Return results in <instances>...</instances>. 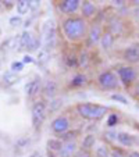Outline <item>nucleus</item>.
<instances>
[{
	"instance_id": "f257e3e1",
	"label": "nucleus",
	"mask_w": 139,
	"mask_h": 157,
	"mask_svg": "<svg viewBox=\"0 0 139 157\" xmlns=\"http://www.w3.org/2000/svg\"><path fill=\"white\" fill-rule=\"evenodd\" d=\"M89 21H86L81 15H72L65 17L61 20V32L63 36L70 43H82L86 40L89 31Z\"/></svg>"
},
{
	"instance_id": "f03ea898",
	"label": "nucleus",
	"mask_w": 139,
	"mask_h": 157,
	"mask_svg": "<svg viewBox=\"0 0 139 157\" xmlns=\"http://www.w3.org/2000/svg\"><path fill=\"white\" fill-rule=\"evenodd\" d=\"M74 109H75V113L81 118L86 120V121H100L110 111V107L103 106V104H98V103H89V101L77 103Z\"/></svg>"
},
{
	"instance_id": "7ed1b4c3",
	"label": "nucleus",
	"mask_w": 139,
	"mask_h": 157,
	"mask_svg": "<svg viewBox=\"0 0 139 157\" xmlns=\"http://www.w3.org/2000/svg\"><path fill=\"white\" fill-rule=\"evenodd\" d=\"M56 42H57V27L56 22L53 20L44 21L42 25V44H43L44 50L52 52L56 48Z\"/></svg>"
},
{
	"instance_id": "20e7f679",
	"label": "nucleus",
	"mask_w": 139,
	"mask_h": 157,
	"mask_svg": "<svg viewBox=\"0 0 139 157\" xmlns=\"http://www.w3.org/2000/svg\"><path fill=\"white\" fill-rule=\"evenodd\" d=\"M96 83H98L100 90H118L121 88V82H120L118 77L111 70L102 71L96 78Z\"/></svg>"
},
{
	"instance_id": "39448f33",
	"label": "nucleus",
	"mask_w": 139,
	"mask_h": 157,
	"mask_svg": "<svg viewBox=\"0 0 139 157\" xmlns=\"http://www.w3.org/2000/svg\"><path fill=\"white\" fill-rule=\"evenodd\" d=\"M48 116V104L44 100H36L31 109V118H32L33 129L39 131L42 128L44 118Z\"/></svg>"
},
{
	"instance_id": "423d86ee",
	"label": "nucleus",
	"mask_w": 139,
	"mask_h": 157,
	"mask_svg": "<svg viewBox=\"0 0 139 157\" xmlns=\"http://www.w3.org/2000/svg\"><path fill=\"white\" fill-rule=\"evenodd\" d=\"M117 77L125 88L129 89L138 81V70L133 65H122L117 70Z\"/></svg>"
},
{
	"instance_id": "0eeeda50",
	"label": "nucleus",
	"mask_w": 139,
	"mask_h": 157,
	"mask_svg": "<svg viewBox=\"0 0 139 157\" xmlns=\"http://www.w3.org/2000/svg\"><path fill=\"white\" fill-rule=\"evenodd\" d=\"M81 4H82L81 0H59L56 2V9L65 18L77 15V13L81 10Z\"/></svg>"
},
{
	"instance_id": "6e6552de",
	"label": "nucleus",
	"mask_w": 139,
	"mask_h": 157,
	"mask_svg": "<svg viewBox=\"0 0 139 157\" xmlns=\"http://www.w3.org/2000/svg\"><path fill=\"white\" fill-rule=\"evenodd\" d=\"M50 129L54 135L60 136L63 133L71 131V121L65 114H60V116L54 117L50 122Z\"/></svg>"
},
{
	"instance_id": "1a4fd4ad",
	"label": "nucleus",
	"mask_w": 139,
	"mask_h": 157,
	"mask_svg": "<svg viewBox=\"0 0 139 157\" xmlns=\"http://www.w3.org/2000/svg\"><path fill=\"white\" fill-rule=\"evenodd\" d=\"M103 28H102V24L99 21L96 22H92L89 25V31H88V36H86V48H95L96 44H99L100 42V38L103 35Z\"/></svg>"
},
{
	"instance_id": "9d476101",
	"label": "nucleus",
	"mask_w": 139,
	"mask_h": 157,
	"mask_svg": "<svg viewBox=\"0 0 139 157\" xmlns=\"http://www.w3.org/2000/svg\"><path fill=\"white\" fill-rule=\"evenodd\" d=\"M104 29L109 31L110 33H113L117 38V36H122L125 33L127 25H125V21L120 15H113L107 20V27Z\"/></svg>"
},
{
	"instance_id": "9b49d317",
	"label": "nucleus",
	"mask_w": 139,
	"mask_h": 157,
	"mask_svg": "<svg viewBox=\"0 0 139 157\" xmlns=\"http://www.w3.org/2000/svg\"><path fill=\"white\" fill-rule=\"evenodd\" d=\"M121 57L128 65L139 64V42L129 44L122 50Z\"/></svg>"
},
{
	"instance_id": "f8f14e48",
	"label": "nucleus",
	"mask_w": 139,
	"mask_h": 157,
	"mask_svg": "<svg viewBox=\"0 0 139 157\" xmlns=\"http://www.w3.org/2000/svg\"><path fill=\"white\" fill-rule=\"evenodd\" d=\"M79 11L81 17H83L86 21H91L92 18L98 17V7L96 4H93V2H89V0H83Z\"/></svg>"
},
{
	"instance_id": "ddd939ff",
	"label": "nucleus",
	"mask_w": 139,
	"mask_h": 157,
	"mask_svg": "<svg viewBox=\"0 0 139 157\" xmlns=\"http://www.w3.org/2000/svg\"><path fill=\"white\" fill-rule=\"evenodd\" d=\"M78 150H79V145H78L77 140H68V142H63V147L57 153V156L59 157H74Z\"/></svg>"
},
{
	"instance_id": "4468645a",
	"label": "nucleus",
	"mask_w": 139,
	"mask_h": 157,
	"mask_svg": "<svg viewBox=\"0 0 139 157\" xmlns=\"http://www.w3.org/2000/svg\"><path fill=\"white\" fill-rule=\"evenodd\" d=\"M42 81L41 78H35V79L29 81V82L25 85V95L28 99H33L39 92H42Z\"/></svg>"
},
{
	"instance_id": "2eb2a0df",
	"label": "nucleus",
	"mask_w": 139,
	"mask_h": 157,
	"mask_svg": "<svg viewBox=\"0 0 139 157\" xmlns=\"http://www.w3.org/2000/svg\"><path fill=\"white\" fill-rule=\"evenodd\" d=\"M117 142L121 146H124V147L129 149V147H133V146L138 143V140H136V138L133 136V135H131V133L125 132V131H120V132L117 133Z\"/></svg>"
},
{
	"instance_id": "dca6fc26",
	"label": "nucleus",
	"mask_w": 139,
	"mask_h": 157,
	"mask_svg": "<svg viewBox=\"0 0 139 157\" xmlns=\"http://www.w3.org/2000/svg\"><path fill=\"white\" fill-rule=\"evenodd\" d=\"M17 48L20 49V35L7 38L3 43L0 44V52L2 53H10V52L15 50Z\"/></svg>"
},
{
	"instance_id": "f3484780",
	"label": "nucleus",
	"mask_w": 139,
	"mask_h": 157,
	"mask_svg": "<svg viewBox=\"0 0 139 157\" xmlns=\"http://www.w3.org/2000/svg\"><path fill=\"white\" fill-rule=\"evenodd\" d=\"M57 92H59V85H57L56 81L50 79V81H46L44 85L42 86V93L46 99H54L57 96Z\"/></svg>"
},
{
	"instance_id": "a211bd4d",
	"label": "nucleus",
	"mask_w": 139,
	"mask_h": 157,
	"mask_svg": "<svg viewBox=\"0 0 139 157\" xmlns=\"http://www.w3.org/2000/svg\"><path fill=\"white\" fill-rule=\"evenodd\" d=\"M114 43H115V36L113 35V33H110L109 31L104 29L103 35H102V38H100V42H99L102 50H104V52L111 50V48L114 46Z\"/></svg>"
},
{
	"instance_id": "6ab92c4d",
	"label": "nucleus",
	"mask_w": 139,
	"mask_h": 157,
	"mask_svg": "<svg viewBox=\"0 0 139 157\" xmlns=\"http://www.w3.org/2000/svg\"><path fill=\"white\" fill-rule=\"evenodd\" d=\"M63 61L67 68H78V54L75 52L68 50L67 53H64Z\"/></svg>"
},
{
	"instance_id": "aec40b11",
	"label": "nucleus",
	"mask_w": 139,
	"mask_h": 157,
	"mask_svg": "<svg viewBox=\"0 0 139 157\" xmlns=\"http://www.w3.org/2000/svg\"><path fill=\"white\" fill-rule=\"evenodd\" d=\"M35 38L36 36H33L29 31H24L20 35V50H28Z\"/></svg>"
},
{
	"instance_id": "412c9836",
	"label": "nucleus",
	"mask_w": 139,
	"mask_h": 157,
	"mask_svg": "<svg viewBox=\"0 0 139 157\" xmlns=\"http://www.w3.org/2000/svg\"><path fill=\"white\" fill-rule=\"evenodd\" d=\"M86 83H88V77H86L85 74H82V72H79V74H75L74 77L70 79V88H72V89L82 88Z\"/></svg>"
},
{
	"instance_id": "4be33fe9",
	"label": "nucleus",
	"mask_w": 139,
	"mask_h": 157,
	"mask_svg": "<svg viewBox=\"0 0 139 157\" xmlns=\"http://www.w3.org/2000/svg\"><path fill=\"white\" fill-rule=\"evenodd\" d=\"M96 142H98V139H96L95 135H93V133H88V135L83 136L82 142H81V149H85V150L92 151V149H95Z\"/></svg>"
},
{
	"instance_id": "5701e85b",
	"label": "nucleus",
	"mask_w": 139,
	"mask_h": 157,
	"mask_svg": "<svg viewBox=\"0 0 139 157\" xmlns=\"http://www.w3.org/2000/svg\"><path fill=\"white\" fill-rule=\"evenodd\" d=\"M89 64H91V56H89V52L86 49L79 52L78 54V67L79 68H88Z\"/></svg>"
},
{
	"instance_id": "b1692460",
	"label": "nucleus",
	"mask_w": 139,
	"mask_h": 157,
	"mask_svg": "<svg viewBox=\"0 0 139 157\" xmlns=\"http://www.w3.org/2000/svg\"><path fill=\"white\" fill-rule=\"evenodd\" d=\"M46 146H48V150H49V151H53V153H59V151L61 150V147H63V142L59 139V138H52V139L48 140Z\"/></svg>"
},
{
	"instance_id": "393cba45",
	"label": "nucleus",
	"mask_w": 139,
	"mask_h": 157,
	"mask_svg": "<svg viewBox=\"0 0 139 157\" xmlns=\"http://www.w3.org/2000/svg\"><path fill=\"white\" fill-rule=\"evenodd\" d=\"M18 79H20V77H18L15 72H11V71H9V72H6V74L3 75V83L6 86H11V85H14V83H17L18 82Z\"/></svg>"
},
{
	"instance_id": "a878e982",
	"label": "nucleus",
	"mask_w": 139,
	"mask_h": 157,
	"mask_svg": "<svg viewBox=\"0 0 139 157\" xmlns=\"http://www.w3.org/2000/svg\"><path fill=\"white\" fill-rule=\"evenodd\" d=\"M15 6H17L18 15L28 14V11H31V10H29V0H18Z\"/></svg>"
},
{
	"instance_id": "bb28decb",
	"label": "nucleus",
	"mask_w": 139,
	"mask_h": 157,
	"mask_svg": "<svg viewBox=\"0 0 139 157\" xmlns=\"http://www.w3.org/2000/svg\"><path fill=\"white\" fill-rule=\"evenodd\" d=\"M50 59V52L44 50V49H41L38 52V57H36V64L38 65H44Z\"/></svg>"
},
{
	"instance_id": "cd10ccee",
	"label": "nucleus",
	"mask_w": 139,
	"mask_h": 157,
	"mask_svg": "<svg viewBox=\"0 0 139 157\" xmlns=\"http://www.w3.org/2000/svg\"><path fill=\"white\" fill-rule=\"evenodd\" d=\"M95 157H111V149L107 145H100L95 149Z\"/></svg>"
},
{
	"instance_id": "c85d7f7f",
	"label": "nucleus",
	"mask_w": 139,
	"mask_h": 157,
	"mask_svg": "<svg viewBox=\"0 0 139 157\" xmlns=\"http://www.w3.org/2000/svg\"><path fill=\"white\" fill-rule=\"evenodd\" d=\"M78 135H79V131H75V129H71L68 131V132L63 133V135H60V136H57L61 142H68V140H77Z\"/></svg>"
},
{
	"instance_id": "c756f323",
	"label": "nucleus",
	"mask_w": 139,
	"mask_h": 157,
	"mask_svg": "<svg viewBox=\"0 0 139 157\" xmlns=\"http://www.w3.org/2000/svg\"><path fill=\"white\" fill-rule=\"evenodd\" d=\"M120 124V116L117 113H111L107 116V120H106V127L110 128V129H113L114 127H117V125Z\"/></svg>"
},
{
	"instance_id": "7c9ffc66",
	"label": "nucleus",
	"mask_w": 139,
	"mask_h": 157,
	"mask_svg": "<svg viewBox=\"0 0 139 157\" xmlns=\"http://www.w3.org/2000/svg\"><path fill=\"white\" fill-rule=\"evenodd\" d=\"M117 131H114V129H109V131H106V132L103 133V140L106 143H114V142H117Z\"/></svg>"
},
{
	"instance_id": "2f4dec72",
	"label": "nucleus",
	"mask_w": 139,
	"mask_h": 157,
	"mask_svg": "<svg viewBox=\"0 0 139 157\" xmlns=\"http://www.w3.org/2000/svg\"><path fill=\"white\" fill-rule=\"evenodd\" d=\"M61 106H63V100H61V99H59V98L52 99V100L49 101V104H48V113L57 111V110H59Z\"/></svg>"
},
{
	"instance_id": "473e14b6",
	"label": "nucleus",
	"mask_w": 139,
	"mask_h": 157,
	"mask_svg": "<svg viewBox=\"0 0 139 157\" xmlns=\"http://www.w3.org/2000/svg\"><path fill=\"white\" fill-rule=\"evenodd\" d=\"M110 99H111L113 101H117V103L128 104V99L120 92H115V93H113V95H110Z\"/></svg>"
},
{
	"instance_id": "72a5a7b5",
	"label": "nucleus",
	"mask_w": 139,
	"mask_h": 157,
	"mask_svg": "<svg viewBox=\"0 0 139 157\" xmlns=\"http://www.w3.org/2000/svg\"><path fill=\"white\" fill-rule=\"evenodd\" d=\"M24 65L25 64L22 61H13L11 65H10V71L17 74V72H20V71H22V70H24Z\"/></svg>"
},
{
	"instance_id": "f704fd0d",
	"label": "nucleus",
	"mask_w": 139,
	"mask_h": 157,
	"mask_svg": "<svg viewBox=\"0 0 139 157\" xmlns=\"http://www.w3.org/2000/svg\"><path fill=\"white\" fill-rule=\"evenodd\" d=\"M128 90H129L131 95L133 96V99H135L136 101H139V81H136V82L133 83L129 89H128Z\"/></svg>"
},
{
	"instance_id": "c9c22d12",
	"label": "nucleus",
	"mask_w": 139,
	"mask_h": 157,
	"mask_svg": "<svg viewBox=\"0 0 139 157\" xmlns=\"http://www.w3.org/2000/svg\"><path fill=\"white\" fill-rule=\"evenodd\" d=\"M21 24H22L21 15H14V17L10 18V25H11V27H20Z\"/></svg>"
},
{
	"instance_id": "e433bc0d",
	"label": "nucleus",
	"mask_w": 139,
	"mask_h": 157,
	"mask_svg": "<svg viewBox=\"0 0 139 157\" xmlns=\"http://www.w3.org/2000/svg\"><path fill=\"white\" fill-rule=\"evenodd\" d=\"M74 157H93V154H92V151L85 150V149H81L79 147V150L75 153Z\"/></svg>"
},
{
	"instance_id": "4c0bfd02",
	"label": "nucleus",
	"mask_w": 139,
	"mask_h": 157,
	"mask_svg": "<svg viewBox=\"0 0 139 157\" xmlns=\"http://www.w3.org/2000/svg\"><path fill=\"white\" fill-rule=\"evenodd\" d=\"M111 157H127V153L122 151L118 147H113L111 149Z\"/></svg>"
},
{
	"instance_id": "58836bf2",
	"label": "nucleus",
	"mask_w": 139,
	"mask_h": 157,
	"mask_svg": "<svg viewBox=\"0 0 139 157\" xmlns=\"http://www.w3.org/2000/svg\"><path fill=\"white\" fill-rule=\"evenodd\" d=\"M41 7V2L38 0H29V10L31 11H36Z\"/></svg>"
},
{
	"instance_id": "ea45409f",
	"label": "nucleus",
	"mask_w": 139,
	"mask_h": 157,
	"mask_svg": "<svg viewBox=\"0 0 139 157\" xmlns=\"http://www.w3.org/2000/svg\"><path fill=\"white\" fill-rule=\"evenodd\" d=\"M22 63L24 64H32V63H36V60L32 56H29V54H25L24 59H22Z\"/></svg>"
},
{
	"instance_id": "a19ab883",
	"label": "nucleus",
	"mask_w": 139,
	"mask_h": 157,
	"mask_svg": "<svg viewBox=\"0 0 139 157\" xmlns=\"http://www.w3.org/2000/svg\"><path fill=\"white\" fill-rule=\"evenodd\" d=\"M29 142H31V140L28 139V138H22V139H20L17 142V146H18V147H25L27 145H29Z\"/></svg>"
},
{
	"instance_id": "79ce46f5",
	"label": "nucleus",
	"mask_w": 139,
	"mask_h": 157,
	"mask_svg": "<svg viewBox=\"0 0 139 157\" xmlns=\"http://www.w3.org/2000/svg\"><path fill=\"white\" fill-rule=\"evenodd\" d=\"M132 17L136 21H139V7H133L132 9Z\"/></svg>"
},
{
	"instance_id": "37998d69",
	"label": "nucleus",
	"mask_w": 139,
	"mask_h": 157,
	"mask_svg": "<svg viewBox=\"0 0 139 157\" xmlns=\"http://www.w3.org/2000/svg\"><path fill=\"white\" fill-rule=\"evenodd\" d=\"M127 157H139V150H129V151H127Z\"/></svg>"
},
{
	"instance_id": "c03bdc74",
	"label": "nucleus",
	"mask_w": 139,
	"mask_h": 157,
	"mask_svg": "<svg viewBox=\"0 0 139 157\" xmlns=\"http://www.w3.org/2000/svg\"><path fill=\"white\" fill-rule=\"evenodd\" d=\"M2 3H3L4 7H7V9H10V7L14 6V2H2Z\"/></svg>"
},
{
	"instance_id": "a18cd8bd",
	"label": "nucleus",
	"mask_w": 139,
	"mask_h": 157,
	"mask_svg": "<svg viewBox=\"0 0 139 157\" xmlns=\"http://www.w3.org/2000/svg\"><path fill=\"white\" fill-rule=\"evenodd\" d=\"M29 157H42V154L39 153V151H33V153H31Z\"/></svg>"
},
{
	"instance_id": "49530a36",
	"label": "nucleus",
	"mask_w": 139,
	"mask_h": 157,
	"mask_svg": "<svg viewBox=\"0 0 139 157\" xmlns=\"http://www.w3.org/2000/svg\"><path fill=\"white\" fill-rule=\"evenodd\" d=\"M136 110H139V104H136Z\"/></svg>"
},
{
	"instance_id": "de8ad7c7",
	"label": "nucleus",
	"mask_w": 139,
	"mask_h": 157,
	"mask_svg": "<svg viewBox=\"0 0 139 157\" xmlns=\"http://www.w3.org/2000/svg\"><path fill=\"white\" fill-rule=\"evenodd\" d=\"M138 31H139V25H138Z\"/></svg>"
}]
</instances>
